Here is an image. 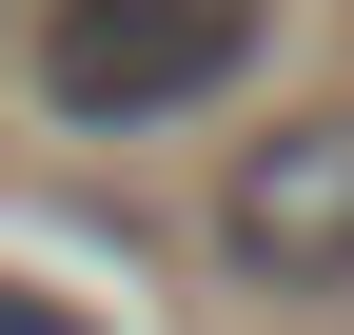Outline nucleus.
<instances>
[{
  "mask_svg": "<svg viewBox=\"0 0 354 335\" xmlns=\"http://www.w3.org/2000/svg\"><path fill=\"white\" fill-rule=\"evenodd\" d=\"M236 60H256V0H59L39 20V99L79 138H138V118L216 99Z\"/></svg>",
  "mask_w": 354,
  "mask_h": 335,
  "instance_id": "nucleus-1",
  "label": "nucleus"
},
{
  "mask_svg": "<svg viewBox=\"0 0 354 335\" xmlns=\"http://www.w3.org/2000/svg\"><path fill=\"white\" fill-rule=\"evenodd\" d=\"M216 237H236V276H276V296L354 276V118H276V138L236 158V197H216Z\"/></svg>",
  "mask_w": 354,
  "mask_h": 335,
  "instance_id": "nucleus-2",
  "label": "nucleus"
},
{
  "mask_svg": "<svg viewBox=\"0 0 354 335\" xmlns=\"http://www.w3.org/2000/svg\"><path fill=\"white\" fill-rule=\"evenodd\" d=\"M0 335H99L79 296H39V276H0Z\"/></svg>",
  "mask_w": 354,
  "mask_h": 335,
  "instance_id": "nucleus-3",
  "label": "nucleus"
}]
</instances>
